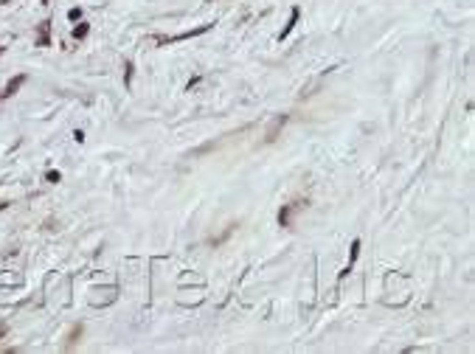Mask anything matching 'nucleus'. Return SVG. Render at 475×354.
Wrapping results in <instances>:
<instances>
[{"label": "nucleus", "mask_w": 475, "mask_h": 354, "mask_svg": "<svg viewBox=\"0 0 475 354\" xmlns=\"http://www.w3.org/2000/svg\"><path fill=\"white\" fill-rule=\"evenodd\" d=\"M20 85H23V76H20V79H17V82H14V85H9V90H6V96H12V93H14V90H17V87H20Z\"/></svg>", "instance_id": "f257e3e1"}]
</instances>
